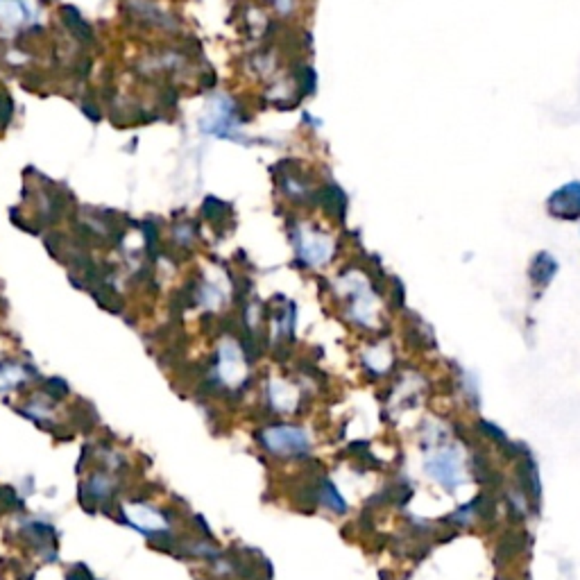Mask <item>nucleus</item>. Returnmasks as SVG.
Returning <instances> with one entry per match:
<instances>
[{"instance_id": "nucleus-12", "label": "nucleus", "mask_w": 580, "mask_h": 580, "mask_svg": "<svg viewBox=\"0 0 580 580\" xmlns=\"http://www.w3.org/2000/svg\"><path fill=\"white\" fill-rule=\"evenodd\" d=\"M68 580H94V574L87 569V564H75L68 574Z\"/></svg>"}, {"instance_id": "nucleus-7", "label": "nucleus", "mask_w": 580, "mask_h": 580, "mask_svg": "<svg viewBox=\"0 0 580 580\" xmlns=\"http://www.w3.org/2000/svg\"><path fill=\"white\" fill-rule=\"evenodd\" d=\"M21 377H23V372L18 365H3L0 367V390L14 388Z\"/></svg>"}, {"instance_id": "nucleus-1", "label": "nucleus", "mask_w": 580, "mask_h": 580, "mask_svg": "<svg viewBox=\"0 0 580 580\" xmlns=\"http://www.w3.org/2000/svg\"><path fill=\"white\" fill-rule=\"evenodd\" d=\"M261 442L274 456H301L308 451V437L297 426H270L261 433Z\"/></svg>"}, {"instance_id": "nucleus-11", "label": "nucleus", "mask_w": 580, "mask_h": 580, "mask_svg": "<svg viewBox=\"0 0 580 580\" xmlns=\"http://www.w3.org/2000/svg\"><path fill=\"white\" fill-rule=\"evenodd\" d=\"M143 234H145V242H147V250L155 252L157 250V242H159V231L152 223H143Z\"/></svg>"}, {"instance_id": "nucleus-5", "label": "nucleus", "mask_w": 580, "mask_h": 580, "mask_svg": "<svg viewBox=\"0 0 580 580\" xmlns=\"http://www.w3.org/2000/svg\"><path fill=\"white\" fill-rule=\"evenodd\" d=\"M89 492L96 501H107V498L113 494V479L102 472L94 474V476L89 479Z\"/></svg>"}, {"instance_id": "nucleus-6", "label": "nucleus", "mask_w": 580, "mask_h": 580, "mask_svg": "<svg viewBox=\"0 0 580 580\" xmlns=\"http://www.w3.org/2000/svg\"><path fill=\"white\" fill-rule=\"evenodd\" d=\"M555 259H551L549 254H547V263H542V257H537V261H532V270H530V277H532V281L535 284H549V279L555 274Z\"/></svg>"}, {"instance_id": "nucleus-2", "label": "nucleus", "mask_w": 580, "mask_h": 580, "mask_svg": "<svg viewBox=\"0 0 580 580\" xmlns=\"http://www.w3.org/2000/svg\"><path fill=\"white\" fill-rule=\"evenodd\" d=\"M549 211L555 218L576 220L580 216V184H567L549 197Z\"/></svg>"}, {"instance_id": "nucleus-9", "label": "nucleus", "mask_w": 580, "mask_h": 580, "mask_svg": "<svg viewBox=\"0 0 580 580\" xmlns=\"http://www.w3.org/2000/svg\"><path fill=\"white\" fill-rule=\"evenodd\" d=\"M11 116H14V102L7 94H0V130H7Z\"/></svg>"}, {"instance_id": "nucleus-13", "label": "nucleus", "mask_w": 580, "mask_h": 580, "mask_svg": "<svg viewBox=\"0 0 580 580\" xmlns=\"http://www.w3.org/2000/svg\"><path fill=\"white\" fill-rule=\"evenodd\" d=\"M82 111H84V113L89 116L91 121H96V123L100 121V111H98V107H96V104H89V102H84V104H82Z\"/></svg>"}, {"instance_id": "nucleus-8", "label": "nucleus", "mask_w": 580, "mask_h": 580, "mask_svg": "<svg viewBox=\"0 0 580 580\" xmlns=\"http://www.w3.org/2000/svg\"><path fill=\"white\" fill-rule=\"evenodd\" d=\"M43 392L48 394L50 399H64L68 394V386H66V381H62V379H48L43 384Z\"/></svg>"}, {"instance_id": "nucleus-4", "label": "nucleus", "mask_w": 580, "mask_h": 580, "mask_svg": "<svg viewBox=\"0 0 580 580\" xmlns=\"http://www.w3.org/2000/svg\"><path fill=\"white\" fill-rule=\"evenodd\" d=\"M62 21L66 23L68 30H71L77 39H82V41L94 39V30L89 28V23L79 16V11L75 7H62Z\"/></svg>"}, {"instance_id": "nucleus-10", "label": "nucleus", "mask_w": 580, "mask_h": 580, "mask_svg": "<svg viewBox=\"0 0 580 580\" xmlns=\"http://www.w3.org/2000/svg\"><path fill=\"white\" fill-rule=\"evenodd\" d=\"M0 501L11 510H16V506L23 508V501L18 498V492L14 490V487H0Z\"/></svg>"}, {"instance_id": "nucleus-3", "label": "nucleus", "mask_w": 580, "mask_h": 580, "mask_svg": "<svg viewBox=\"0 0 580 580\" xmlns=\"http://www.w3.org/2000/svg\"><path fill=\"white\" fill-rule=\"evenodd\" d=\"M426 469L440 485L449 487V490H451V487H456V483L460 481L458 460H456V456H451V454H442V456H437L433 460H428Z\"/></svg>"}]
</instances>
